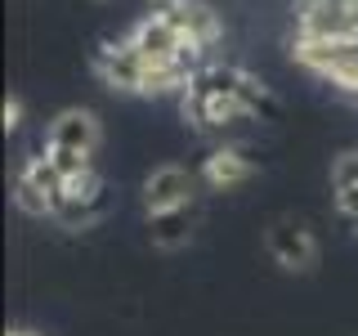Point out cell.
<instances>
[{
    "mask_svg": "<svg viewBox=\"0 0 358 336\" xmlns=\"http://www.w3.org/2000/svg\"><path fill=\"white\" fill-rule=\"evenodd\" d=\"M197 211L193 216H175V220H157V224H143L148 229V242L157 246V251H166V255H175V251H184L188 242L197 238Z\"/></svg>",
    "mask_w": 358,
    "mask_h": 336,
    "instance_id": "10",
    "label": "cell"
},
{
    "mask_svg": "<svg viewBox=\"0 0 358 336\" xmlns=\"http://www.w3.org/2000/svg\"><path fill=\"white\" fill-rule=\"evenodd\" d=\"M273 85L264 81L260 72H251V67L242 63H210L206 72L193 76V85L184 90V94L175 99L179 108V121H184L193 134L201 139H238V130L255 126V121H264L268 112H273Z\"/></svg>",
    "mask_w": 358,
    "mask_h": 336,
    "instance_id": "4",
    "label": "cell"
},
{
    "mask_svg": "<svg viewBox=\"0 0 358 336\" xmlns=\"http://www.w3.org/2000/svg\"><path fill=\"white\" fill-rule=\"evenodd\" d=\"M264 255L287 278H313L322 269L327 242H322V229L305 211H282V216L264 224Z\"/></svg>",
    "mask_w": 358,
    "mask_h": 336,
    "instance_id": "6",
    "label": "cell"
},
{
    "mask_svg": "<svg viewBox=\"0 0 358 336\" xmlns=\"http://www.w3.org/2000/svg\"><path fill=\"white\" fill-rule=\"evenodd\" d=\"M5 336H45V332H41V328H27V323H14Z\"/></svg>",
    "mask_w": 358,
    "mask_h": 336,
    "instance_id": "12",
    "label": "cell"
},
{
    "mask_svg": "<svg viewBox=\"0 0 358 336\" xmlns=\"http://www.w3.org/2000/svg\"><path fill=\"white\" fill-rule=\"evenodd\" d=\"M201 175H197V162H184V157H166L143 171L139 179V211H143V224H157V220H175V216H193L201 211Z\"/></svg>",
    "mask_w": 358,
    "mask_h": 336,
    "instance_id": "5",
    "label": "cell"
},
{
    "mask_svg": "<svg viewBox=\"0 0 358 336\" xmlns=\"http://www.w3.org/2000/svg\"><path fill=\"white\" fill-rule=\"evenodd\" d=\"M327 188H331V206L336 216L350 224V233L358 238V148H341L327 166Z\"/></svg>",
    "mask_w": 358,
    "mask_h": 336,
    "instance_id": "9",
    "label": "cell"
},
{
    "mask_svg": "<svg viewBox=\"0 0 358 336\" xmlns=\"http://www.w3.org/2000/svg\"><path fill=\"white\" fill-rule=\"evenodd\" d=\"M94 5H108V0H94Z\"/></svg>",
    "mask_w": 358,
    "mask_h": 336,
    "instance_id": "13",
    "label": "cell"
},
{
    "mask_svg": "<svg viewBox=\"0 0 358 336\" xmlns=\"http://www.w3.org/2000/svg\"><path fill=\"white\" fill-rule=\"evenodd\" d=\"M224 36V18L206 0H157L99 45L90 76L117 99H179L197 72L220 63Z\"/></svg>",
    "mask_w": 358,
    "mask_h": 336,
    "instance_id": "1",
    "label": "cell"
},
{
    "mask_svg": "<svg viewBox=\"0 0 358 336\" xmlns=\"http://www.w3.org/2000/svg\"><path fill=\"white\" fill-rule=\"evenodd\" d=\"M36 144H45V148H54V153H67V157H90V162H99L103 148H108V121H103V112L90 108V104H67L41 126Z\"/></svg>",
    "mask_w": 358,
    "mask_h": 336,
    "instance_id": "7",
    "label": "cell"
},
{
    "mask_svg": "<svg viewBox=\"0 0 358 336\" xmlns=\"http://www.w3.org/2000/svg\"><path fill=\"white\" fill-rule=\"evenodd\" d=\"M0 117H5V121H0V126H5V134L14 139V134L27 126V99H22L18 90H9V94H5V108H0Z\"/></svg>",
    "mask_w": 358,
    "mask_h": 336,
    "instance_id": "11",
    "label": "cell"
},
{
    "mask_svg": "<svg viewBox=\"0 0 358 336\" xmlns=\"http://www.w3.org/2000/svg\"><path fill=\"white\" fill-rule=\"evenodd\" d=\"M197 175L206 193H238L260 175V157L246 139H215L197 157Z\"/></svg>",
    "mask_w": 358,
    "mask_h": 336,
    "instance_id": "8",
    "label": "cell"
},
{
    "mask_svg": "<svg viewBox=\"0 0 358 336\" xmlns=\"http://www.w3.org/2000/svg\"><path fill=\"white\" fill-rule=\"evenodd\" d=\"M287 59L313 85L358 108V0H296Z\"/></svg>",
    "mask_w": 358,
    "mask_h": 336,
    "instance_id": "3",
    "label": "cell"
},
{
    "mask_svg": "<svg viewBox=\"0 0 358 336\" xmlns=\"http://www.w3.org/2000/svg\"><path fill=\"white\" fill-rule=\"evenodd\" d=\"M14 206L27 220L59 224L67 233H85L108 216V175L103 162L67 157L45 144H31V153L14 171Z\"/></svg>",
    "mask_w": 358,
    "mask_h": 336,
    "instance_id": "2",
    "label": "cell"
}]
</instances>
